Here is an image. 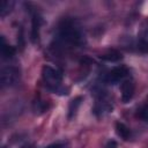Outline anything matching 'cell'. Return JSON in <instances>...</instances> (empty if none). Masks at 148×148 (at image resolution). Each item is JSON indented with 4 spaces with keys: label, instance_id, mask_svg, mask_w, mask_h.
Returning <instances> with one entry per match:
<instances>
[{
    "label": "cell",
    "instance_id": "cell-9",
    "mask_svg": "<svg viewBox=\"0 0 148 148\" xmlns=\"http://www.w3.org/2000/svg\"><path fill=\"white\" fill-rule=\"evenodd\" d=\"M116 132H117V134H118L123 140H128L130 136H131V131H130V128H128L125 124L119 123V121L116 124Z\"/></svg>",
    "mask_w": 148,
    "mask_h": 148
},
{
    "label": "cell",
    "instance_id": "cell-8",
    "mask_svg": "<svg viewBox=\"0 0 148 148\" xmlns=\"http://www.w3.org/2000/svg\"><path fill=\"white\" fill-rule=\"evenodd\" d=\"M81 102H82V97H75L74 99L71 101L69 103V106H68V119H72L76 116L77 113V110H79V106L81 105Z\"/></svg>",
    "mask_w": 148,
    "mask_h": 148
},
{
    "label": "cell",
    "instance_id": "cell-15",
    "mask_svg": "<svg viewBox=\"0 0 148 148\" xmlns=\"http://www.w3.org/2000/svg\"><path fill=\"white\" fill-rule=\"evenodd\" d=\"M2 148H7V147H2Z\"/></svg>",
    "mask_w": 148,
    "mask_h": 148
},
{
    "label": "cell",
    "instance_id": "cell-14",
    "mask_svg": "<svg viewBox=\"0 0 148 148\" xmlns=\"http://www.w3.org/2000/svg\"><path fill=\"white\" fill-rule=\"evenodd\" d=\"M21 148H35V146L32 143H25V145L21 146Z\"/></svg>",
    "mask_w": 148,
    "mask_h": 148
},
{
    "label": "cell",
    "instance_id": "cell-3",
    "mask_svg": "<svg viewBox=\"0 0 148 148\" xmlns=\"http://www.w3.org/2000/svg\"><path fill=\"white\" fill-rule=\"evenodd\" d=\"M1 86L2 87H12L17 83L20 80V71L14 66H7L1 69L0 74Z\"/></svg>",
    "mask_w": 148,
    "mask_h": 148
},
{
    "label": "cell",
    "instance_id": "cell-1",
    "mask_svg": "<svg viewBox=\"0 0 148 148\" xmlns=\"http://www.w3.org/2000/svg\"><path fill=\"white\" fill-rule=\"evenodd\" d=\"M57 39L62 46L74 47L82 43V34L73 21L64 20L58 27Z\"/></svg>",
    "mask_w": 148,
    "mask_h": 148
},
{
    "label": "cell",
    "instance_id": "cell-6",
    "mask_svg": "<svg viewBox=\"0 0 148 148\" xmlns=\"http://www.w3.org/2000/svg\"><path fill=\"white\" fill-rule=\"evenodd\" d=\"M42 24V18L37 13L32 14V29H31V39L32 42H36L39 36V27Z\"/></svg>",
    "mask_w": 148,
    "mask_h": 148
},
{
    "label": "cell",
    "instance_id": "cell-12",
    "mask_svg": "<svg viewBox=\"0 0 148 148\" xmlns=\"http://www.w3.org/2000/svg\"><path fill=\"white\" fill-rule=\"evenodd\" d=\"M139 117H140L141 119H143L145 121L148 123V104L145 105L143 108H141V109L139 110Z\"/></svg>",
    "mask_w": 148,
    "mask_h": 148
},
{
    "label": "cell",
    "instance_id": "cell-5",
    "mask_svg": "<svg viewBox=\"0 0 148 148\" xmlns=\"http://www.w3.org/2000/svg\"><path fill=\"white\" fill-rule=\"evenodd\" d=\"M134 89H135L134 83H133V81H131V80H126V81H124V82L121 83V86H120V90H121V101H123L124 103H128V102L132 99V97H133V95H134Z\"/></svg>",
    "mask_w": 148,
    "mask_h": 148
},
{
    "label": "cell",
    "instance_id": "cell-7",
    "mask_svg": "<svg viewBox=\"0 0 148 148\" xmlns=\"http://www.w3.org/2000/svg\"><path fill=\"white\" fill-rule=\"evenodd\" d=\"M102 60L104 61H109V62H117L119 60H121L123 56L120 52H118L117 50H109L108 52L103 53L101 57H99Z\"/></svg>",
    "mask_w": 148,
    "mask_h": 148
},
{
    "label": "cell",
    "instance_id": "cell-4",
    "mask_svg": "<svg viewBox=\"0 0 148 148\" xmlns=\"http://www.w3.org/2000/svg\"><path fill=\"white\" fill-rule=\"evenodd\" d=\"M128 75V69L126 66H117L112 68L105 76V81L109 83H117L124 80Z\"/></svg>",
    "mask_w": 148,
    "mask_h": 148
},
{
    "label": "cell",
    "instance_id": "cell-11",
    "mask_svg": "<svg viewBox=\"0 0 148 148\" xmlns=\"http://www.w3.org/2000/svg\"><path fill=\"white\" fill-rule=\"evenodd\" d=\"M13 7H14V2L13 1H9V0L1 1V5H0V16L5 17L7 14H9L12 12Z\"/></svg>",
    "mask_w": 148,
    "mask_h": 148
},
{
    "label": "cell",
    "instance_id": "cell-13",
    "mask_svg": "<svg viewBox=\"0 0 148 148\" xmlns=\"http://www.w3.org/2000/svg\"><path fill=\"white\" fill-rule=\"evenodd\" d=\"M46 148H67V146L62 142H57V143H52V145L47 146Z\"/></svg>",
    "mask_w": 148,
    "mask_h": 148
},
{
    "label": "cell",
    "instance_id": "cell-10",
    "mask_svg": "<svg viewBox=\"0 0 148 148\" xmlns=\"http://www.w3.org/2000/svg\"><path fill=\"white\" fill-rule=\"evenodd\" d=\"M14 54H15V49L13 46L6 44L5 38L1 37V56H2V58L8 59V58H12Z\"/></svg>",
    "mask_w": 148,
    "mask_h": 148
},
{
    "label": "cell",
    "instance_id": "cell-2",
    "mask_svg": "<svg viewBox=\"0 0 148 148\" xmlns=\"http://www.w3.org/2000/svg\"><path fill=\"white\" fill-rule=\"evenodd\" d=\"M42 76H43V80L46 84V87L52 90L53 92H57V94H61V95H67L68 90L65 89L62 86H61V81H62V75L60 73V71H58L57 68L52 67V66H49V65H45L43 68H42Z\"/></svg>",
    "mask_w": 148,
    "mask_h": 148
}]
</instances>
